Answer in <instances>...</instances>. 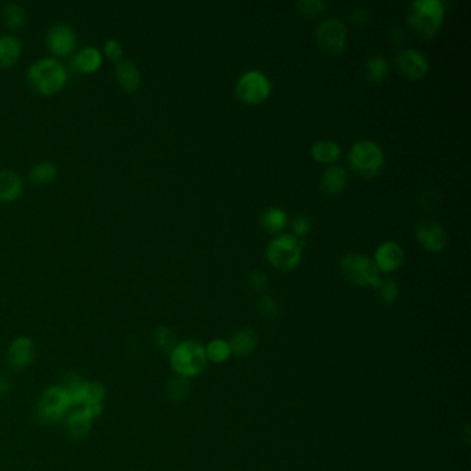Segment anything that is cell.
Listing matches in <instances>:
<instances>
[{
	"label": "cell",
	"mask_w": 471,
	"mask_h": 471,
	"mask_svg": "<svg viewBox=\"0 0 471 471\" xmlns=\"http://www.w3.org/2000/svg\"><path fill=\"white\" fill-rule=\"evenodd\" d=\"M415 234H416L418 240L420 242V245L426 250L433 251V253L441 251L445 247L447 239H448L445 230L440 224L430 222V220L420 222L416 226Z\"/></svg>",
	"instance_id": "cell-15"
},
{
	"label": "cell",
	"mask_w": 471,
	"mask_h": 471,
	"mask_svg": "<svg viewBox=\"0 0 471 471\" xmlns=\"http://www.w3.org/2000/svg\"><path fill=\"white\" fill-rule=\"evenodd\" d=\"M229 344L231 347L233 355L247 357L256 350V347L258 344V337H257V333L253 329L245 328V329L236 330V333L233 335L231 340L229 341Z\"/></svg>",
	"instance_id": "cell-21"
},
{
	"label": "cell",
	"mask_w": 471,
	"mask_h": 471,
	"mask_svg": "<svg viewBox=\"0 0 471 471\" xmlns=\"http://www.w3.org/2000/svg\"><path fill=\"white\" fill-rule=\"evenodd\" d=\"M73 408V402L68 389L64 384L48 386L36 402V418L44 425H55L64 422L65 416Z\"/></svg>",
	"instance_id": "cell-4"
},
{
	"label": "cell",
	"mask_w": 471,
	"mask_h": 471,
	"mask_svg": "<svg viewBox=\"0 0 471 471\" xmlns=\"http://www.w3.org/2000/svg\"><path fill=\"white\" fill-rule=\"evenodd\" d=\"M36 357V346L32 339L26 336L15 337L7 348V364L14 371H24L29 368Z\"/></svg>",
	"instance_id": "cell-13"
},
{
	"label": "cell",
	"mask_w": 471,
	"mask_h": 471,
	"mask_svg": "<svg viewBox=\"0 0 471 471\" xmlns=\"http://www.w3.org/2000/svg\"><path fill=\"white\" fill-rule=\"evenodd\" d=\"M312 158L321 163H330L340 158L341 148L337 143L330 140L317 141L311 148Z\"/></svg>",
	"instance_id": "cell-25"
},
{
	"label": "cell",
	"mask_w": 471,
	"mask_h": 471,
	"mask_svg": "<svg viewBox=\"0 0 471 471\" xmlns=\"http://www.w3.org/2000/svg\"><path fill=\"white\" fill-rule=\"evenodd\" d=\"M396 66L398 72L411 80L422 79L429 72L427 57L415 48H402L396 54Z\"/></svg>",
	"instance_id": "cell-12"
},
{
	"label": "cell",
	"mask_w": 471,
	"mask_h": 471,
	"mask_svg": "<svg viewBox=\"0 0 471 471\" xmlns=\"http://www.w3.org/2000/svg\"><path fill=\"white\" fill-rule=\"evenodd\" d=\"M64 386L71 394L73 408L103 407L107 397V389L103 383L85 380L79 376H71Z\"/></svg>",
	"instance_id": "cell-8"
},
{
	"label": "cell",
	"mask_w": 471,
	"mask_h": 471,
	"mask_svg": "<svg viewBox=\"0 0 471 471\" xmlns=\"http://www.w3.org/2000/svg\"><path fill=\"white\" fill-rule=\"evenodd\" d=\"M103 64V55L97 47L86 46L73 58V68L80 73H94Z\"/></svg>",
	"instance_id": "cell-20"
},
{
	"label": "cell",
	"mask_w": 471,
	"mask_h": 471,
	"mask_svg": "<svg viewBox=\"0 0 471 471\" xmlns=\"http://www.w3.org/2000/svg\"><path fill=\"white\" fill-rule=\"evenodd\" d=\"M3 22L10 29H21L26 24V12L17 3H8L1 11Z\"/></svg>",
	"instance_id": "cell-26"
},
{
	"label": "cell",
	"mask_w": 471,
	"mask_h": 471,
	"mask_svg": "<svg viewBox=\"0 0 471 471\" xmlns=\"http://www.w3.org/2000/svg\"><path fill=\"white\" fill-rule=\"evenodd\" d=\"M348 183L347 172L340 166H330L328 168L321 179V190L326 195H337L344 191Z\"/></svg>",
	"instance_id": "cell-18"
},
{
	"label": "cell",
	"mask_w": 471,
	"mask_h": 471,
	"mask_svg": "<svg viewBox=\"0 0 471 471\" xmlns=\"http://www.w3.org/2000/svg\"><path fill=\"white\" fill-rule=\"evenodd\" d=\"M257 311L261 317L264 318H268V319H272L278 315L279 312V304L276 303L275 299L269 297V296H265L263 297L258 303H257Z\"/></svg>",
	"instance_id": "cell-33"
},
{
	"label": "cell",
	"mask_w": 471,
	"mask_h": 471,
	"mask_svg": "<svg viewBox=\"0 0 471 471\" xmlns=\"http://www.w3.org/2000/svg\"><path fill=\"white\" fill-rule=\"evenodd\" d=\"M376 289H377V296H379L380 301L384 303V304H393V303H396L397 299H398V296H400L398 285H397V282L393 281V279L382 281Z\"/></svg>",
	"instance_id": "cell-31"
},
{
	"label": "cell",
	"mask_w": 471,
	"mask_h": 471,
	"mask_svg": "<svg viewBox=\"0 0 471 471\" xmlns=\"http://www.w3.org/2000/svg\"><path fill=\"white\" fill-rule=\"evenodd\" d=\"M364 73L369 83H382L389 75V62L382 55H372L364 65Z\"/></svg>",
	"instance_id": "cell-23"
},
{
	"label": "cell",
	"mask_w": 471,
	"mask_h": 471,
	"mask_svg": "<svg viewBox=\"0 0 471 471\" xmlns=\"http://www.w3.org/2000/svg\"><path fill=\"white\" fill-rule=\"evenodd\" d=\"M350 21L351 24L357 25V26H364L366 24H369L371 21V14L366 8H355L351 14H350Z\"/></svg>",
	"instance_id": "cell-37"
},
{
	"label": "cell",
	"mask_w": 471,
	"mask_h": 471,
	"mask_svg": "<svg viewBox=\"0 0 471 471\" xmlns=\"http://www.w3.org/2000/svg\"><path fill=\"white\" fill-rule=\"evenodd\" d=\"M405 260V254L402 247L393 240H387L382 243L376 253H375V265L377 267L379 272H393L398 269Z\"/></svg>",
	"instance_id": "cell-16"
},
{
	"label": "cell",
	"mask_w": 471,
	"mask_h": 471,
	"mask_svg": "<svg viewBox=\"0 0 471 471\" xmlns=\"http://www.w3.org/2000/svg\"><path fill=\"white\" fill-rule=\"evenodd\" d=\"M103 414V407L90 408H72L65 416L64 425L66 434L75 440L85 438L94 423V420Z\"/></svg>",
	"instance_id": "cell-11"
},
{
	"label": "cell",
	"mask_w": 471,
	"mask_h": 471,
	"mask_svg": "<svg viewBox=\"0 0 471 471\" xmlns=\"http://www.w3.org/2000/svg\"><path fill=\"white\" fill-rule=\"evenodd\" d=\"M236 97L249 105L264 103L271 94V82L260 71H249L243 73L236 85Z\"/></svg>",
	"instance_id": "cell-9"
},
{
	"label": "cell",
	"mask_w": 471,
	"mask_h": 471,
	"mask_svg": "<svg viewBox=\"0 0 471 471\" xmlns=\"http://www.w3.org/2000/svg\"><path fill=\"white\" fill-rule=\"evenodd\" d=\"M348 163L358 176L375 179L384 168V155L376 143L371 140H361L351 147Z\"/></svg>",
	"instance_id": "cell-5"
},
{
	"label": "cell",
	"mask_w": 471,
	"mask_h": 471,
	"mask_svg": "<svg viewBox=\"0 0 471 471\" xmlns=\"http://www.w3.org/2000/svg\"><path fill=\"white\" fill-rule=\"evenodd\" d=\"M297 8L305 18H315L325 11L326 3L322 0H301L297 3Z\"/></svg>",
	"instance_id": "cell-32"
},
{
	"label": "cell",
	"mask_w": 471,
	"mask_h": 471,
	"mask_svg": "<svg viewBox=\"0 0 471 471\" xmlns=\"http://www.w3.org/2000/svg\"><path fill=\"white\" fill-rule=\"evenodd\" d=\"M188 393H190L188 379H183V377H179V376L176 379L170 380L168 387H166V396L173 402L183 401L188 396Z\"/></svg>",
	"instance_id": "cell-30"
},
{
	"label": "cell",
	"mask_w": 471,
	"mask_h": 471,
	"mask_svg": "<svg viewBox=\"0 0 471 471\" xmlns=\"http://www.w3.org/2000/svg\"><path fill=\"white\" fill-rule=\"evenodd\" d=\"M249 283L251 286L253 290L256 292H264L269 283L268 281V276L265 272H261V271H254L250 274L249 276Z\"/></svg>",
	"instance_id": "cell-35"
},
{
	"label": "cell",
	"mask_w": 471,
	"mask_h": 471,
	"mask_svg": "<svg viewBox=\"0 0 471 471\" xmlns=\"http://www.w3.org/2000/svg\"><path fill=\"white\" fill-rule=\"evenodd\" d=\"M303 242L290 234L275 236L267 246L265 256L268 263L281 271L294 269L301 260Z\"/></svg>",
	"instance_id": "cell-6"
},
{
	"label": "cell",
	"mask_w": 471,
	"mask_h": 471,
	"mask_svg": "<svg viewBox=\"0 0 471 471\" xmlns=\"http://www.w3.org/2000/svg\"><path fill=\"white\" fill-rule=\"evenodd\" d=\"M58 175V169L51 162H40L36 163L29 173V177L36 184H48L55 180Z\"/></svg>",
	"instance_id": "cell-28"
},
{
	"label": "cell",
	"mask_w": 471,
	"mask_h": 471,
	"mask_svg": "<svg viewBox=\"0 0 471 471\" xmlns=\"http://www.w3.org/2000/svg\"><path fill=\"white\" fill-rule=\"evenodd\" d=\"M104 54L108 57V60L119 62L123 60V47L118 40L109 39L104 44Z\"/></svg>",
	"instance_id": "cell-34"
},
{
	"label": "cell",
	"mask_w": 471,
	"mask_h": 471,
	"mask_svg": "<svg viewBox=\"0 0 471 471\" xmlns=\"http://www.w3.org/2000/svg\"><path fill=\"white\" fill-rule=\"evenodd\" d=\"M21 43L12 35H0V69L11 68L19 58Z\"/></svg>",
	"instance_id": "cell-22"
},
{
	"label": "cell",
	"mask_w": 471,
	"mask_h": 471,
	"mask_svg": "<svg viewBox=\"0 0 471 471\" xmlns=\"http://www.w3.org/2000/svg\"><path fill=\"white\" fill-rule=\"evenodd\" d=\"M169 364L176 376L183 379H191L201 375L206 365L205 347L197 340H183L169 354Z\"/></svg>",
	"instance_id": "cell-2"
},
{
	"label": "cell",
	"mask_w": 471,
	"mask_h": 471,
	"mask_svg": "<svg viewBox=\"0 0 471 471\" xmlns=\"http://www.w3.org/2000/svg\"><path fill=\"white\" fill-rule=\"evenodd\" d=\"M10 389H11L10 379H8L6 375H1V373H0V398L4 397L6 394H8Z\"/></svg>",
	"instance_id": "cell-38"
},
{
	"label": "cell",
	"mask_w": 471,
	"mask_h": 471,
	"mask_svg": "<svg viewBox=\"0 0 471 471\" xmlns=\"http://www.w3.org/2000/svg\"><path fill=\"white\" fill-rule=\"evenodd\" d=\"M24 191L21 177L11 170H0V204L17 201Z\"/></svg>",
	"instance_id": "cell-19"
},
{
	"label": "cell",
	"mask_w": 471,
	"mask_h": 471,
	"mask_svg": "<svg viewBox=\"0 0 471 471\" xmlns=\"http://www.w3.org/2000/svg\"><path fill=\"white\" fill-rule=\"evenodd\" d=\"M444 17V3L438 0H416L408 8V24L423 39H432L437 35Z\"/></svg>",
	"instance_id": "cell-3"
},
{
	"label": "cell",
	"mask_w": 471,
	"mask_h": 471,
	"mask_svg": "<svg viewBox=\"0 0 471 471\" xmlns=\"http://www.w3.org/2000/svg\"><path fill=\"white\" fill-rule=\"evenodd\" d=\"M66 71L57 58H42L30 65L26 80L32 90L42 96L58 93L66 83Z\"/></svg>",
	"instance_id": "cell-1"
},
{
	"label": "cell",
	"mask_w": 471,
	"mask_h": 471,
	"mask_svg": "<svg viewBox=\"0 0 471 471\" xmlns=\"http://www.w3.org/2000/svg\"><path fill=\"white\" fill-rule=\"evenodd\" d=\"M340 269L343 275L357 286L377 287L382 282L373 260L359 253L344 254L340 258Z\"/></svg>",
	"instance_id": "cell-7"
},
{
	"label": "cell",
	"mask_w": 471,
	"mask_h": 471,
	"mask_svg": "<svg viewBox=\"0 0 471 471\" xmlns=\"http://www.w3.org/2000/svg\"><path fill=\"white\" fill-rule=\"evenodd\" d=\"M292 230H293V236L296 238L307 236L311 230L310 219L307 216H297L292 223Z\"/></svg>",
	"instance_id": "cell-36"
},
{
	"label": "cell",
	"mask_w": 471,
	"mask_h": 471,
	"mask_svg": "<svg viewBox=\"0 0 471 471\" xmlns=\"http://www.w3.org/2000/svg\"><path fill=\"white\" fill-rule=\"evenodd\" d=\"M206 358L208 361L213 362V364H224L229 361V358L233 355L231 353V347L229 344V341L223 340V339H216L212 340L206 347Z\"/></svg>",
	"instance_id": "cell-27"
},
{
	"label": "cell",
	"mask_w": 471,
	"mask_h": 471,
	"mask_svg": "<svg viewBox=\"0 0 471 471\" xmlns=\"http://www.w3.org/2000/svg\"><path fill=\"white\" fill-rule=\"evenodd\" d=\"M115 73H116V79H118L119 86L125 91L133 93L139 89L140 82H141V75H140L137 65L133 61L121 60L119 62H116Z\"/></svg>",
	"instance_id": "cell-17"
},
{
	"label": "cell",
	"mask_w": 471,
	"mask_h": 471,
	"mask_svg": "<svg viewBox=\"0 0 471 471\" xmlns=\"http://www.w3.org/2000/svg\"><path fill=\"white\" fill-rule=\"evenodd\" d=\"M315 40L325 54L330 57L343 54L347 46V30L344 24L337 18L322 21L315 30Z\"/></svg>",
	"instance_id": "cell-10"
},
{
	"label": "cell",
	"mask_w": 471,
	"mask_h": 471,
	"mask_svg": "<svg viewBox=\"0 0 471 471\" xmlns=\"http://www.w3.org/2000/svg\"><path fill=\"white\" fill-rule=\"evenodd\" d=\"M76 35L66 24H57L51 26L46 36V44L50 53L58 57L69 55L76 48Z\"/></svg>",
	"instance_id": "cell-14"
},
{
	"label": "cell",
	"mask_w": 471,
	"mask_h": 471,
	"mask_svg": "<svg viewBox=\"0 0 471 471\" xmlns=\"http://www.w3.org/2000/svg\"><path fill=\"white\" fill-rule=\"evenodd\" d=\"M154 341L155 346L158 347V350L170 354L172 350L176 347V344L179 343L176 339L175 332L168 328V326H159L155 329L154 332Z\"/></svg>",
	"instance_id": "cell-29"
},
{
	"label": "cell",
	"mask_w": 471,
	"mask_h": 471,
	"mask_svg": "<svg viewBox=\"0 0 471 471\" xmlns=\"http://www.w3.org/2000/svg\"><path fill=\"white\" fill-rule=\"evenodd\" d=\"M287 223V215L281 208H269L263 212L260 216V224L269 234L281 233Z\"/></svg>",
	"instance_id": "cell-24"
}]
</instances>
